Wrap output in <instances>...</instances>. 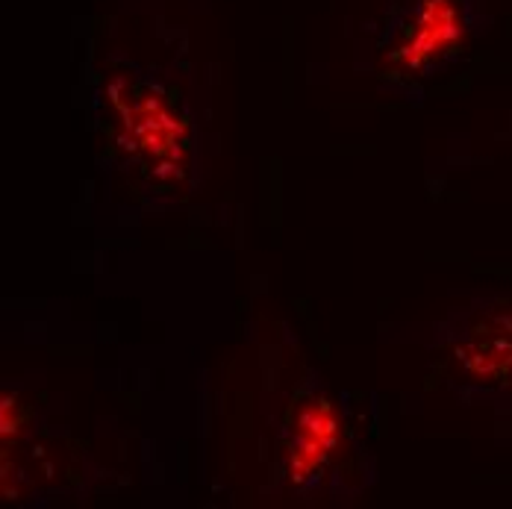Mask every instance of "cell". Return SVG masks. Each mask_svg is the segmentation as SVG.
<instances>
[{"label":"cell","mask_w":512,"mask_h":509,"mask_svg":"<svg viewBox=\"0 0 512 509\" xmlns=\"http://www.w3.org/2000/svg\"><path fill=\"white\" fill-rule=\"evenodd\" d=\"M460 33L462 12L457 0H424L395 48V62L404 68H424L451 51L460 42Z\"/></svg>","instance_id":"cell-1"},{"label":"cell","mask_w":512,"mask_h":509,"mask_svg":"<svg viewBox=\"0 0 512 509\" xmlns=\"http://www.w3.org/2000/svg\"><path fill=\"white\" fill-rule=\"evenodd\" d=\"M336 442V415L324 401L307 407L298 415L292 430V477H309Z\"/></svg>","instance_id":"cell-2"}]
</instances>
